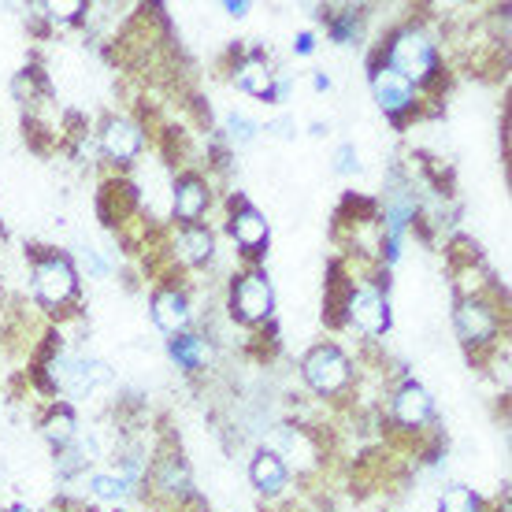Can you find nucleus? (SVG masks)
<instances>
[{
    "label": "nucleus",
    "mask_w": 512,
    "mask_h": 512,
    "mask_svg": "<svg viewBox=\"0 0 512 512\" xmlns=\"http://www.w3.org/2000/svg\"><path fill=\"white\" fill-rule=\"evenodd\" d=\"M312 86H316V90H331V78H327V75L320 71V75L312 78Z\"/></svg>",
    "instance_id": "nucleus-28"
},
{
    "label": "nucleus",
    "mask_w": 512,
    "mask_h": 512,
    "mask_svg": "<svg viewBox=\"0 0 512 512\" xmlns=\"http://www.w3.org/2000/svg\"><path fill=\"white\" fill-rule=\"evenodd\" d=\"M149 483H153L156 494H164V498H171V501H179L190 494V475H186V464H182L179 457H160Z\"/></svg>",
    "instance_id": "nucleus-15"
},
{
    "label": "nucleus",
    "mask_w": 512,
    "mask_h": 512,
    "mask_svg": "<svg viewBox=\"0 0 512 512\" xmlns=\"http://www.w3.org/2000/svg\"><path fill=\"white\" fill-rule=\"evenodd\" d=\"M34 294H38L41 305H49V308H64L75 301L78 275L67 256L45 253L38 264H34Z\"/></svg>",
    "instance_id": "nucleus-4"
},
{
    "label": "nucleus",
    "mask_w": 512,
    "mask_h": 512,
    "mask_svg": "<svg viewBox=\"0 0 512 512\" xmlns=\"http://www.w3.org/2000/svg\"><path fill=\"white\" fill-rule=\"evenodd\" d=\"M390 412H394L397 427L420 431V427H427L431 416H435V401H431V394H427L420 383L405 379V383L394 390V397H390Z\"/></svg>",
    "instance_id": "nucleus-7"
},
{
    "label": "nucleus",
    "mask_w": 512,
    "mask_h": 512,
    "mask_svg": "<svg viewBox=\"0 0 512 512\" xmlns=\"http://www.w3.org/2000/svg\"><path fill=\"white\" fill-rule=\"evenodd\" d=\"M153 320H156V327L164 334H171V338H175V334H186V327H190V320H193L186 294L175 290V286H164V290L153 297Z\"/></svg>",
    "instance_id": "nucleus-10"
},
{
    "label": "nucleus",
    "mask_w": 512,
    "mask_h": 512,
    "mask_svg": "<svg viewBox=\"0 0 512 512\" xmlns=\"http://www.w3.org/2000/svg\"><path fill=\"white\" fill-rule=\"evenodd\" d=\"M249 479H253V487L260 494H282L290 472H286V461H282L275 449H256L253 464H249Z\"/></svg>",
    "instance_id": "nucleus-13"
},
{
    "label": "nucleus",
    "mask_w": 512,
    "mask_h": 512,
    "mask_svg": "<svg viewBox=\"0 0 512 512\" xmlns=\"http://www.w3.org/2000/svg\"><path fill=\"white\" fill-rule=\"evenodd\" d=\"M275 308V294L264 271H249L231 286V316L242 323H264Z\"/></svg>",
    "instance_id": "nucleus-5"
},
{
    "label": "nucleus",
    "mask_w": 512,
    "mask_h": 512,
    "mask_svg": "<svg viewBox=\"0 0 512 512\" xmlns=\"http://www.w3.org/2000/svg\"><path fill=\"white\" fill-rule=\"evenodd\" d=\"M167 357L175 360L179 368H186V372H197L208 360V342L201 334H175V338L167 342Z\"/></svg>",
    "instance_id": "nucleus-17"
},
{
    "label": "nucleus",
    "mask_w": 512,
    "mask_h": 512,
    "mask_svg": "<svg viewBox=\"0 0 512 512\" xmlns=\"http://www.w3.org/2000/svg\"><path fill=\"white\" fill-rule=\"evenodd\" d=\"M334 171H338V175H357L360 171V160H357V149H353V145H342V149H338V156H334Z\"/></svg>",
    "instance_id": "nucleus-23"
},
{
    "label": "nucleus",
    "mask_w": 512,
    "mask_h": 512,
    "mask_svg": "<svg viewBox=\"0 0 512 512\" xmlns=\"http://www.w3.org/2000/svg\"><path fill=\"white\" fill-rule=\"evenodd\" d=\"M8 512H41V509H34V505H12Z\"/></svg>",
    "instance_id": "nucleus-29"
},
{
    "label": "nucleus",
    "mask_w": 512,
    "mask_h": 512,
    "mask_svg": "<svg viewBox=\"0 0 512 512\" xmlns=\"http://www.w3.org/2000/svg\"><path fill=\"white\" fill-rule=\"evenodd\" d=\"M231 234L245 253H260L264 242H268V219L260 216L249 201H238V208H234V216H231Z\"/></svg>",
    "instance_id": "nucleus-11"
},
{
    "label": "nucleus",
    "mask_w": 512,
    "mask_h": 512,
    "mask_svg": "<svg viewBox=\"0 0 512 512\" xmlns=\"http://www.w3.org/2000/svg\"><path fill=\"white\" fill-rule=\"evenodd\" d=\"M82 260H86V268H90L93 279H104V264H101V256L93 253V249H82Z\"/></svg>",
    "instance_id": "nucleus-26"
},
{
    "label": "nucleus",
    "mask_w": 512,
    "mask_h": 512,
    "mask_svg": "<svg viewBox=\"0 0 512 512\" xmlns=\"http://www.w3.org/2000/svg\"><path fill=\"white\" fill-rule=\"evenodd\" d=\"M141 145H145V134H141L138 123H130V119H108L104 123L101 149L112 164H130L141 153Z\"/></svg>",
    "instance_id": "nucleus-9"
},
{
    "label": "nucleus",
    "mask_w": 512,
    "mask_h": 512,
    "mask_svg": "<svg viewBox=\"0 0 512 512\" xmlns=\"http://www.w3.org/2000/svg\"><path fill=\"white\" fill-rule=\"evenodd\" d=\"M227 134H231L234 145H253L256 134H260V127H256L245 112H231V116H227Z\"/></svg>",
    "instance_id": "nucleus-21"
},
{
    "label": "nucleus",
    "mask_w": 512,
    "mask_h": 512,
    "mask_svg": "<svg viewBox=\"0 0 512 512\" xmlns=\"http://www.w3.org/2000/svg\"><path fill=\"white\" fill-rule=\"evenodd\" d=\"M205 208H208V182L201 175L179 179V186H175V216L182 223H197V219L205 216Z\"/></svg>",
    "instance_id": "nucleus-14"
},
{
    "label": "nucleus",
    "mask_w": 512,
    "mask_h": 512,
    "mask_svg": "<svg viewBox=\"0 0 512 512\" xmlns=\"http://www.w3.org/2000/svg\"><path fill=\"white\" fill-rule=\"evenodd\" d=\"M372 93H375V104L394 119L401 116V112H409L412 104H416V86L386 64H379L372 71Z\"/></svg>",
    "instance_id": "nucleus-8"
},
{
    "label": "nucleus",
    "mask_w": 512,
    "mask_h": 512,
    "mask_svg": "<svg viewBox=\"0 0 512 512\" xmlns=\"http://www.w3.org/2000/svg\"><path fill=\"white\" fill-rule=\"evenodd\" d=\"M453 323H457V334L468 349H487L494 346V338L501 331V316L494 301H487L483 294H464L457 301V312H453Z\"/></svg>",
    "instance_id": "nucleus-2"
},
{
    "label": "nucleus",
    "mask_w": 512,
    "mask_h": 512,
    "mask_svg": "<svg viewBox=\"0 0 512 512\" xmlns=\"http://www.w3.org/2000/svg\"><path fill=\"white\" fill-rule=\"evenodd\" d=\"M294 52L297 56H312V52H316V34H297V41H294Z\"/></svg>",
    "instance_id": "nucleus-25"
},
{
    "label": "nucleus",
    "mask_w": 512,
    "mask_h": 512,
    "mask_svg": "<svg viewBox=\"0 0 512 512\" xmlns=\"http://www.w3.org/2000/svg\"><path fill=\"white\" fill-rule=\"evenodd\" d=\"M260 130H268V134H275V138H294V119L290 116H279V119H271V123H264Z\"/></svg>",
    "instance_id": "nucleus-24"
},
{
    "label": "nucleus",
    "mask_w": 512,
    "mask_h": 512,
    "mask_svg": "<svg viewBox=\"0 0 512 512\" xmlns=\"http://www.w3.org/2000/svg\"><path fill=\"white\" fill-rule=\"evenodd\" d=\"M223 8H227V12H231L234 19H242V15L249 12V4H245V0H238V4H234V0H227V4H223Z\"/></svg>",
    "instance_id": "nucleus-27"
},
{
    "label": "nucleus",
    "mask_w": 512,
    "mask_h": 512,
    "mask_svg": "<svg viewBox=\"0 0 512 512\" xmlns=\"http://www.w3.org/2000/svg\"><path fill=\"white\" fill-rule=\"evenodd\" d=\"M386 67H394L397 75H405L412 86L431 82V78H435V71H438L435 41L427 38L420 26H401L394 38H390V49H386Z\"/></svg>",
    "instance_id": "nucleus-1"
},
{
    "label": "nucleus",
    "mask_w": 512,
    "mask_h": 512,
    "mask_svg": "<svg viewBox=\"0 0 512 512\" xmlns=\"http://www.w3.org/2000/svg\"><path fill=\"white\" fill-rule=\"evenodd\" d=\"M346 316L353 327H360L364 334H383L390 327V301L375 282H357L349 290Z\"/></svg>",
    "instance_id": "nucleus-6"
},
{
    "label": "nucleus",
    "mask_w": 512,
    "mask_h": 512,
    "mask_svg": "<svg viewBox=\"0 0 512 512\" xmlns=\"http://www.w3.org/2000/svg\"><path fill=\"white\" fill-rule=\"evenodd\" d=\"M301 372H305V383L320 397L342 394L349 386V379H353L349 357L338 346H331V342H323V346L312 349L305 357V364H301Z\"/></svg>",
    "instance_id": "nucleus-3"
},
{
    "label": "nucleus",
    "mask_w": 512,
    "mask_h": 512,
    "mask_svg": "<svg viewBox=\"0 0 512 512\" xmlns=\"http://www.w3.org/2000/svg\"><path fill=\"white\" fill-rule=\"evenodd\" d=\"M234 82H238L245 93H253V97L271 104V93H275V71H271V64L260 56V52L245 56L242 64L234 67Z\"/></svg>",
    "instance_id": "nucleus-12"
},
{
    "label": "nucleus",
    "mask_w": 512,
    "mask_h": 512,
    "mask_svg": "<svg viewBox=\"0 0 512 512\" xmlns=\"http://www.w3.org/2000/svg\"><path fill=\"white\" fill-rule=\"evenodd\" d=\"M438 512H483V498L464 483H449L438 498Z\"/></svg>",
    "instance_id": "nucleus-19"
},
{
    "label": "nucleus",
    "mask_w": 512,
    "mask_h": 512,
    "mask_svg": "<svg viewBox=\"0 0 512 512\" xmlns=\"http://www.w3.org/2000/svg\"><path fill=\"white\" fill-rule=\"evenodd\" d=\"M90 490L97 494L101 501H123L130 494V483L123 475H112V472H97L90 475Z\"/></svg>",
    "instance_id": "nucleus-20"
},
{
    "label": "nucleus",
    "mask_w": 512,
    "mask_h": 512,
    "mask_svg": "<svg viewBox=\"0 0 512 512\" xmlns=\"http://www.w3.org/2000/svg\"><path fill=\"white\" fill-rule=\"evenodd\" d=\"M357 34H360V15L357 12H342L331 23V38L338 41V45H353Z\"/></svg>",
    "instance_id": "nucleus-22"
},
{
    "label": "nucleus",
    "mask_w": 512,
    "mask_h": 512,
    "mask_svg": "<svg viewBox=\"0 0 512 512\" xmlns=\"http://www.w3.org/2000/svg\"><path fill=\"white\" fill-rule=\"evenodd\" d=\"M78 435V420L75 412L67 409V405H56V409H49V416H45V438H49L52 446H71Z\"/></svg>",
    "instance_id": "nucleus-18"
},
{
    "label": "nucleus",
    "mask_w": 512,
    "mask_h": 512,
    "mask_svg": "<svg viewBox=\"0 0 512 512\" xmlns=\"http://www.w3.org/2000/svg\"><path fill=\"white\" fill-rule=\"evenodd\" d=\"M175 253H179V260H186V264H205V260H212V253H216V242H212V234H208L201 223H186V227L175 234Z\"/></svg>",
    "instance_id": "nucleus-16"
}]
</instances>
